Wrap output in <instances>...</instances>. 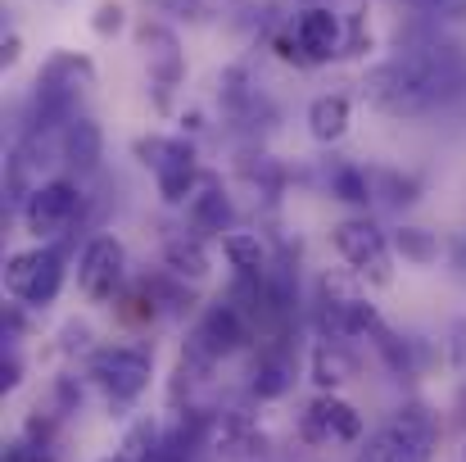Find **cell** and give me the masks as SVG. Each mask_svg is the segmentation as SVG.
<instances>
[{
  "label": "cell",
  "instance_id": "1",
  "mask_svg": "<svg viewBox=\"0 0 466 462\" xmlns=\"http://www.w3.org/2000/svg\"><path fill=\"white\" fill-rule=\"evenodd\" d=\"M371 100L394 109V114H421V109H435L453 96L466 91V59L458 55V46H421V50H408L403 59H390L380 64L371 77Z\"/></svg>",
  "mask_w": 466,
  "mask_h": 462
},
{
  "label": "cell",
  "instance_id": "2",
  "mask_svg": "<svg viewBox=\"0 0 466 462\" xmlns=\"http://www.w3.org/2000/svg\"><path fill=\"white\" fill-rule=\"evenodd\" d=\"M91 376H96V385L109 399L127 404V399L146 395V385L155 376V358L146 349H137V344H109V349H100L91 358Z\"/></svg>",
  "mask_w": 466,
  "mask_h": 462
},
{
  "label": "cell",
  "instance_id": "3",
  "mask_svg": "<svg viewBox=\"0 0 466 462\" xmlns=\"http://www.w3.org/2000/svg\"><path fill=\"white\" fill-rule=\"evenodd\" d=\"M64 286V259L55 250H23L5 268V291L23 304H50Z\"/></svg>",
  "mask_w": 466,
  "mask_h": 462
},
{
  "label": "cell",
  "instance_id": "4",
  "mask_svg": "<svg viewBox=\"0 0 466 462\" xmlns=\"http://www.w3.org/2000/svg\"><path fill=\"white\" fill-rule=\"evenodd\" d=\"M335 250H339V259H344L353 272L371 277L376 286L390 282V241H385V231H380L371 218H349V222H339V227H335Z\"/></svg>",
  "mask_w": 466,
  "mask_h": 462
},
{
  "label": "cell",
  "instance_id": "5",
  "mask_svg": "<svg viewBox=\"0 0 466 462\" xmlns=\"http://www.w3.org/2000/svg\"><path fill=\"white\" fill-rule=\"evenodd\" d=\"M123 272H127V250L118 236H91L82 259H77V286L91 304H105L118 295L123 286Z\"/></svg>",
  "mask_w": 466,
  "mask_h": 462
},
{
  "label": "cell",
  "instance_id": "6",
  "mask_svg": "<svg viewBox=\"0 0 466 462\" xmlns=\"http://www.w3.org/2000/svg\"><path fill=\"white\" fill-rule=\"evenodd\" d=\"M137 154L155 168L158 195H163L167 204H186V200H190V190H195V150H190L186 141L150 137V141L137 146Z\"/></svg>",
  "mask_w": 466,
  "mask_h": 462
},
{
  "label": "cell",
  "instance_id": "7",
  "mask_svg": "<svg viewBox=\"0 0 466 462\" xmlns=\"http://www.w3.org/2000/svg\"><path fill=\"white\" fill-rule=\"evenodd\" d=\"M77 204H82L77 181H68V177L41 181V186L23 200V227H27L32 236H55V231H64V227L73 222Z\"/></svg>",
  "mask_w": 466,
  "mask_h": 462
},
{
  "label": "cell",
  "instance_id": "8",
  "mask_svg": "<svg viewBox=\"0 0 466 462\" xmlns=\"http://www.w3.org/2000/svg\"><path fill=\"white\" fill-rule=\"evenodd\" d=\"M86 82H91V64H86V59H73V55L50 59V68H46L41 82H36V109H41V118L68 114L73 100H77V91H82Z\"/></svg>",
  "mask_w": 466,
  "mask_h": 462
},
{
  "label": "cell",
  "instance_id": "9",
  "mask_svg": "<svg viewBox=\"0 0 466 462\" xmlns=\"http://www.w3.org/2000/svg\"><path fill=\"white\" fill-rule=\"evenodd\" d=\"M304 436L321 440V445H330V440L335 445H353V440H362V417H358L353 404H344L335 395H321L304 413Z\"/></svg>",
  "mask_w": 466,
  "mask_h": 462
},
{
  "label": "cell",
  "instance_id": "10",
  "mask_svg": "<svg viewBox=\"0 0 466 462\" xmlns=\"http://www.w3.org/2000/svg\"><path fill=\"white\" fill-rule=\"evenodd\" d=\"M295 41H299V50H304L309 64H326L330 55H339V18L330 9L312 5L295 23Z\"/></svg>",
  "mask_w": 466,
  "mask_h": 462
},
{
  "label": "cell",
  "instance_id": "11",
  "mask_svg": "<svg viewBox=\"0 0 466 462\" xmlns=\"http://www.w3.org/2000/svg\"><path fill=\"white\" fill-rule=\"evenodd\" d=\"M240 340H245V326H240V317H236V308L231 304L208 308V313H204V322H199V331H195V344H199L208 358L231 354Z\"/></svg>",
  "mask_w": 466,
  "mask_h": 462
},
{
  "label": "cell",
  "instance_id": "12",
  "mask_svg": "<svg viewBox=\"0 0 466 462\" xmlns=\"http://www.w3.org/2000/svg\"><path fill=\"white\" fill-rule=\"evenodd\" d=\"M100 154H105L100 128H96L91 118H73L68 132H64V159H68V168H77V172H96V168H100Z\"/></svg>",
  "mask_w": 466,
  "mask_h": 462
},
{
  "label": "cell",
  "instance_id": "13",
  "mask_svg": "<svg viewBox=\"0 0 466 462\" xmlns=\"http://www.w3.org/2000/svg\"><path fill=\"white\" fill-rule=\"evenodd\" d=\"M394 436L408 445V454L421 462L426 454H431V440H435V422H431V413L421 408V404H408V408H399L394 413Z\"/></svg>",
  "mask_w": 466,
  "mask_h": 462
},
{
  "label": "cell",
  "instance_id": "14",
  "mask_svg": "<svg viewBox=\"0 0 466 462\" xmlns=\"http://www.w3.org/2000/svg\"><path fill=\"white\" fill-rule=\"evenodd\" d=\"M309 132L317 141H339L349 132V100L344 96H317L309 105Z\"/></svg>",
  "mask_w": 466,
  "mask_h": 462
},
{
  "label": "cell",
  "instance_id": "15",
  "mask_svg": "<svg viewBox=\"0 0 466 462\" xmlns=\"http://www.w3.org/2000/svg\"><path fill=\"white\" fill-rule=\"evenodd\" d=\"M163 268H167L172 277L204 282V277H208V254H204V245H199L195 236H177V241H167V250H163Z\"/></svg>",
  "mask_w": 466,
  "mask_h": 462
},
{
  "label": "cell",
  "instance_id": "16",
  "mask_svg": "<svg viewBox=\"0 0 466 462\" xmlns=\"http://www.w3.org/2000/svg\"><path fill=\"white\" fill-rule=\"evenodd\" d=\"M231 200L218 186H204L199 195H190V222L199 231H231Z\"/></svg>",
  "mask_w": 466,
  "mask_h": 462
},
{
  "label": "cell",
  "instance_id": "17",
  "mask_svg": "<svg viewBox=\"0 0 466 462\" xmlns=\"http://www.w3.org/2000/svg\"><path fill=\"white\" fill-rule=\"evenodd\" d=\"M222 254H227V263H231L240 277H254V272H263V263H268V250H263V241H258L254 231H227V236H222Z\"/></svg>",
  "mask_w": 466,
  "mask_h": 462
},
{
  "label": "cell",
  "instance_id": "18",
  "mask_svg": "<svg viewBox=\"0 0 466 462\" xmlns=\"http://www.w3.org/2000/svg\"><path fill=\"white\" fill-rule=\"evenodd\" d=\"M141 41H146V55H150V64L158 68V77H163V82H177V73H181L177 36H172V32H163V27H146V32H141Z\"/></svg>",
  "mask_w": 466,
  "mask_h": 462
},
{
  "label": "cell",
  "instance_id": "19",
  "mask_svg": "<svg viewBox=\"0 0 466 462\" xmlns=\"http://www.w3.org/2000/svg\"><path fill=\"white\" fill-rule=\"evenodd\" d=\"M394 250H399L403 259L421 263V268L440 259V245H435V236H431V231H421V227H399V231H394Z\"/></svg>",
  "mask_w": 466,
  "mask_h": 462
},
{
  "label": "cell",
  "instance_id": "20",
  "mask_svg": "<svg viewBox=\"0 0 466 462\" xmlns=\"http://www.w3.org/2000/svg\"><path fill=\"white\" fill-rule=\"evenodd\" d=\"M358 462H417L408 454V445L394 436V426H385V431H376L362 449H358Z\"/></svg>",
  "mask_w": 466,
  "mask_h": 462
},
{
  "label": "cell",
  "instance_id": "21",
  "mask_svg": "<svg viewBox=\"0 0 466 462\" xmlns=\"http://www.w3.org/2000/svg\"><path fill=\"white\" fill-rule=\"evenodd\" d=\"M330 186H335L339 200H349V204H367V177H358L353 168H339Z\"/></svg>",
  "mask_w": 466,
  "mask_h": 462
},
{
  "label": "cell",
  "instance_id": "22",
  "mask_svg": "<svg viewBox=\"0 0 466 462\" xmlns=\"http://www.w3.org/2000/svg\"><path fill=\"white\" fill-rule=\"evenodd\" d=\"M344 372H349V363L339 358V354H317V381L321 385H335V381H344Z\"/></svg>",
  "mask_w": 466,
  "mask_h": 462
},
{
  "label": "cell",
  "instance_id": "23",
  "mask_svg": "<svg viewBox=\"0 0 466 462\" xmlns=\"http://www.w3.org/2000/svg\"><path fill=\"white\" fill-rule=\"evenodd\" d=\"M286 385H290V376H286V367H281V363H268V367H263V376L254 381V390H258V395H281Z\"/></svg>",
  "mask_w": 466,
  "mask_h": 462
},
{
  "label": "cell",
  "instance_id": "24",
  "mask_svg": "<svg viewBox=\"0 0 466 462\" xmlns=\"http://www.w3.org/2000/svg\"><path fill=\"white\" fill-rule=\"evenodd\" d=\"M118 27H123V5L105 0V5L96 9V32H100V36H109V32H118Z\"/></svg>",
  "mask_w": 466,
  "mask_h": 462
},
{
  "label": "cell",
  "instance_id": "25",
  "mask_svg": "<svg viewBox=\"0 0 466 462\" xmlns=\"http://www.w3.org/2000/svg\"><path fill=\"white\" fill-rule=\"evenodd\" d=\"M5 462H50V454L46 449H32V445H14Z\"/></svg>",
  "mask_w": 466,
  "mask_h": 462
},
{
  "label": "cell",
  "instance_id": "26",
  "mask_svg": "<svg viewBox=\"0 0 466 462\" xmlns=\"http://www.w3.org/2000/svg\"><path fill=\"white\" fill-rule=\"evenodd\" d=\"M0 385H5V390L18 385V363H5V367H0Z\"/></svg>",
  "mask_w": 466,
  "mask_h": 462
},
{
  "label": "cell",
  "instance_id": "27",
  "mask_svg": "<svg viewBox=\"0 0 466 462\" xmlns=\"http://www.w3.org/2000/svg\"><path fill=\"white\" fill-rule=\"evenodd\" d=\"M158 5H177L181 14H199V0H158Z\"/></svg>",
  "mask_w": 466,
  "mask_h": 462
},
{
  "label": "cell",
  "instance_id": "28",
  "mask_svg": "<svg viewBox=\"0 0 466 462\" xmlns=\"http://www.w3.org/2000/svg\"><path fill=\"white\" fill-rule=\"evenodd\" d=\"M421 9H444V0H417Z\"/></svg>",
  "mask_w": 466,
  "mask_h": 462
},
{
  "label": "cell",
  "instance_id": "29",
  "mask_svg": "<svg viewBox=\"0 0 466 462\" xmlns=\"http://www.w3.org/2000/svg\"><path fill=\"white\" fill-rule=\"evenodd\" d=\"M105 462H132V458H127V454H118V458H105Z\"/></svg>",
  "mask_w": 466,
  "mask_h": 462
}]
</instances>
